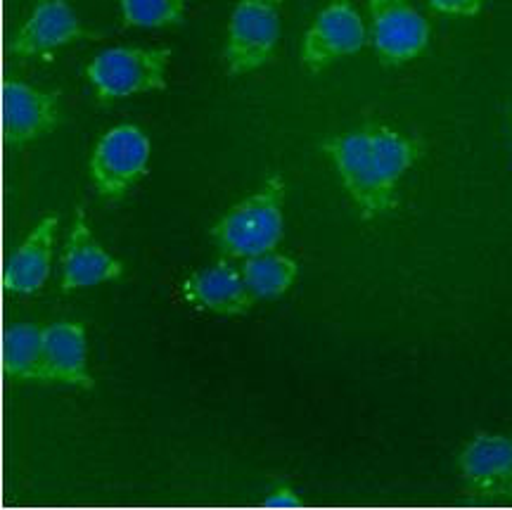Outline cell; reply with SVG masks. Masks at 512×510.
Here are the masks:
<instances>
[{
    "label": "cell",
    "mask_w": 512,
    "mask_h": 510,
    "mask_svg": "<svg viewBox=\"0 0 512 510\" xmlns=\"http://www.w3.org/2000/svg\"><path fill=\"white\" fill-rule=\"evenodd\" d=\"M62 124V93L27 81L3 84L5 143L24 150L50 136Z\"/></svg>",
    "instance_id": "cell-10"
},
{
    "label": "cell",
    "mask_w": 512,
    "mask_h": 510,
    "mask_svg": "<svg viewBox=\"0 0 512 510\" xmlns=\"http://www.w3.org/2000/svg\"><path fill=\"white\" fill-rule=\"evenodd\" d=\"M368 36L384 67H403L430 48L432 24L413 0H368Z\"/></svg>",
    "instance_id": "cell-7"
},
{
    "label": "cell",
    "mask_w": 512,
    "mask_h": 510,
    "mask_svg": "<svg viewBox=\"0 0 512 510\" xmlns=\"http://www.w3.org/2000/svg\"><path fill=\"white\" fill-rule=\"evenodd\" d=\"M3 373L19 385H53L43 352V325L15 323L3 340Z\"/></svg>",
    "instance_id": "cell-15"
},
{
    "label": "cell",
    "mask_w": 512,
    "mask_h": 510,
    "mask_svg": "<svg viewBox=\"0 0 512 510\" xmlns=\"http://www.w3.org/2000/svg\"><path fill=\"white\" fill-rule=\"evenodd\" d=\"M43 352L53 385L76 390H93L95 378L88 361L86 325L76 321H57L43 325Z\"/></svg>",
    "instance_id": "cell-14"
},
{
    "label": "cell",
    "mask_w": 512,
    "mask_h": 510,
    "mask_svg": "<svg viewBox=\"0 0 512 510\" xmlns=\"http://www.w3.org/2000/svg\"><path fill=\"white\" fill-rule=\"evenodd\" d=\"M458 477L479 501H512V435L477 432L460 446Z\"/></svg>",
    "instance_id": "cell-8"
},
{
    "label": "cell",
    "mask_w": 512,
    "mask_h": 510,
    "mask_svg": "<svg viewBox=\"0 0 512 510\" xmlns=\"http://www.w3.org/2000/svg\"><path fill=\"white\" fill-rule=\"evenodd\" d=\"M339 186L363 221L394 214L401 207V183L425 157V140L384 121L332 133L320 143Z\"/></svg>",
    "instance_id": "cell-1"
},
{
    "label": "cell",
    "mask_w": 512,
    "mask_h": 510,
    "mask_svg": "<svg viewBox=\"0 0 512 510\" xmlns=\"http://www.w3.org/2000/svg\"><path fill=\"white\" fill-rule=\"evenodd\" d=\"M124 261L107 250L95 238L91 221L83 207H76L72 228L60 257V290L64 295L76 290L95 288L102 283H114L124 278Z\"/></svg>",
    "instance_id": "cell-11"
},
{
    "label": "cell",
    "mask_w": 512,
    "mask_h": 510,
    "mask_svg": "<svg viewBox=\"0 0 512 510\" xmlns=\"http://www.w3.org/2000/svg\"><path fill=\"white\" fill-rule=\"evenodd\" d=\"M264 503L266 506H275V508H297V506H302L304 501L292 484L280 482V484H275L271 492H268V499Z\"/></svg>",
    "instance_id": "cell-19"
},
{
    "label": "cell",
    "mask_w": 512,
    "mask_h": 510,
    "mask_svg": "<svg viewBox=\"0 0 512 510\" xmlns=\"http://www.w3.org/2000/svg\"><path fill=\"white\" fill-rule=\"evenodd\" d=\"M240 271L249 292L259 302V299H278L287 295L297 285L302 266L292 254L273 250L240 261Z\"/></svg>",
    "instance_id": "cell-16"
},
{
    "label": "cell",
    "mask_w": 512,
    "mask_h": 510,
    "mask_svg": "<svg viewBox=\"0 0 512 510\" xmlns=\"http://www.w3.org/2000/svg\"><path fill=\"white\" fill-rule=\"evenodd\" d=\"M152 140L138 124H117L95 143L88 159L91 183L105 202H121L147 176Z\"/></svg>",
    "instance_id": "cell-5"
},
{
    "label": "cell",
    "mask_w": 512,
    "mask_h": 510,
    "mask_svg": "<svg viewBox=\"0 0 512 510\" xmlns=\"http://www.w3.org/2000/svg\"><path fill=\"white\" fill-rule=\"evenodd\" d=\"M283 34V0H235L228 17L223 67L249 76L271 65Z\"/></svg>",
    "instance_id": "cell-4"
},
{
    "label": "cell",
    "mask_w": 512,
    "mask_h": 510,
    "mask_svg": "<svg viewBox=\"0 0 512 510\" xmlns=\"http://www.w3.org/2000/svg\"><path fill=\"white\" fill-rule=\"evenodd\" d=\"M489 0H427L434 15L441 17H458V19H475L484 12Z\"/></svg>",
    "instance_id": "cell-18"
},
{
    "label": "cell",
    "mask_w": 512,
    "mask_h": 510,
    "mask_svg": "<svg viewBox=\"0 0 512 510\" xmlns=\"http://www.w3.org/2000/svg\"><path fill=\"white\" fill-rule=\"evenodd\" d=\"M181 295L190 306L216 316H247L256 304V297L242 278L240 266L223 257L216 264L185 276Z\"/></svg>",
    "instance_id": "cell-12"
},
{
    "label": "cell",
    "mask_w": 512,
    "mask_h": 510,
    "mask_svg": "<svg viewBox=\"0 0 512 510\" xmlns=\"http://www.w3.org/2000/svg\"><path fill=\"white\" fill-rule=\"evenodd\" d=\"M171 48L114 46L86 65V81L100 102L159 93L169 86Z\"/></svg>",
    "instance_id": "cell-3"
},
{
    "label": "cell",
    "mask_w": 512,
    "mask_h": 510,
    "mask_svg": "<svg viewBox=\"0 0 512 510\" xmlns=\"http://www.w3.org/2000/svg\"><path fill=\"white\" fill-rule=\"evenodd\" d=\"M190 0H119L121 22L128 29H171L183 24Z\"/></svg>",
    "instance_id": "cell-17"
},
{
    "label": "cell",
    "mask_w": 512,
    "mask_h": 510,
    "mask_svg": "<svg viewBox=\"0 0 512 510\" xmlns=\"http://www.w3.org/2000/svg\"><path fill=\"white\" fill-rule=\"evenodd\" d=\"M95 38H100V34L81 22L69 0H38L36 8L12 38L10 53L22 62H50L57 50L79 41H95Z\"/></svg>",
    "instance_id": "cell-9"
},
{
    "label": "cell",
    "mask_w": 512,
    "mask_h": 510,
    "mask_svg": "<svg viewBox=\"0 0 512 510\" xmlns=\"http://www.w3.org/2000/svg\"><path fill=\"white\" fill-rule=\"evenodd\" d=\"M287 183L273 171L252 195L235 202L211 226V240L223 259L245 261L256 254L278 250L285 238Z\"/></svg>",
    "instance_id": "cell-2"
},
{
    "label": "cell",
    "mask_w": 512,
    "mask_h": 510,
    "mask_svg": "<svg viewBox=\"0 0 512 510\" xmlns=\"http://www.w3.org/2000/svg\"><path fill=\"white\" fill-rule=\"evenodd\" d=\"M366 46H370L368 19L354 0H330L304 31L299 60L306 72L320 74L339 60L361 53Z\"/></svg>",
    "instance_id": "cell-6"
},
{
    "label": "cell",
    "mask_w": 512,
    "mask_h": 510,
    "mask_svg": "<svg viewBox=\"0 0 512 510\" xmlns=\"http://www.w3.org/2000/svg\"><path fill=\"white\" fill-rule=\"evenodd\" d=\"M57 228H60V216L46 214L24 235V240L12 250L8 264H5V292L19 297H34L46 288L55 266Z\"/></svg>",
    "instance_id": "cell-13"
}]
</instances>
